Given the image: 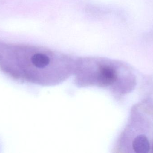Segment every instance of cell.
Here are the masks:
<instances>
[{
  "instance_id": "7a4b0ae2",
  "label": "cell",
  "mask_w": 153,
  "mask_h": 153,
  "mask_svg": "<svg viewBox=\"0 0 153 153\" xmlns=\"http://www.w3.org/2000/svg\"><path fill=\"white\" fill-rule=\"evenodd\" d=\"M133 147L136 153H147L150 151V143L145 136L139 135L133 141Z\"/></svg>"
},
{
  "instance_id": "3957f363",
  "label": "cell",
  "mask_w": 153,
  "mask_h": 153,
  "mask_svg": "<svg viewBox=\"0 0 153 153\" xmlns=\"http://www.w3.org/2000/svg\"><path fill=\"white\" fill-rule=\"evenodd\" d=\"M152 152H153V144L152 145Z\"/></svg>"
},
{
  "instance_id": "6da1fadb",
  "label": "cell",
  "mask_w": 153,
  "mask_h": 153,
  "mask_svg": "<svg viewBox=\"0 0 153 153\" xmlns=\"http://www.w3.org/2000/svg\"><path fill=\"white\" fill-rule=\"evenodd\" d=\"M74 82L80 88L97 87L117 93L120 73L117 66L107 61H89L75 67Z\"/></svg>"
}]
</instances>
